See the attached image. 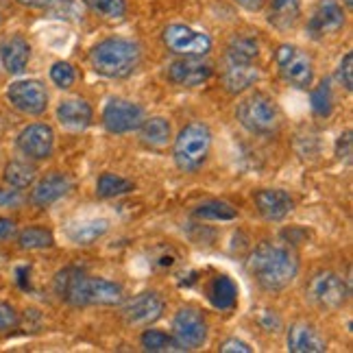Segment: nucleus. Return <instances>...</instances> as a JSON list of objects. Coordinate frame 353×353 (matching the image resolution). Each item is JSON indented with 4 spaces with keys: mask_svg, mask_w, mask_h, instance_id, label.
I'll return each mask as SVG.
<instances>
[{
    "mask_svg": "<svg viewBox=\"0 0 353 353\" xmlns=\"http://www.w3.org/2000/svg\"><path fill=\"white\" fill-rule=\"evenodd\" d=\"M107 232H110V221L107 219H88L68 227V238L74 244H92L103 238Z\"/></svg>",
    "mask_w": 353,
    "mask_h": 353,
    "instance_id": "obj_23",
    "label": "nucleus"
},
{
    "mask_svg": "<svg viewBox=\"0 0 353 353\" xmlns=\"http://www.w3.org/2000/svg\"><path fill=\"white\" fill-rule=\"evenodd\" d=\"M18 325V312L13 310V305L0 301V332L13 330Z\"/></svg>",
    "mask_w": 353,
    "mask_h": 353,
    "instance_id": "obj_36",
    "label": "nucleus"
},
{
    "mask_svg": "<svg viewBox=\"0 0 353 353\" xmlns=\"http://www.w3.org/2000/svg\"><path fill=\"white\" fill-rule=\"evenodd\" d=\"M20 5L24 7H33V9H50V11H55L59 9L65 0H18Z\"/></svg>",
    "mask_w": 353,
    "mask_h": 353,
    "instance_id": "obj_39",
    "label": "nucleus"
},
{
    "mask_svg": "<svg viewBox=\"0 0 353 353\" xmlns=\"http://www.w3.org/2000/svg\"><path fill=\"white\" fill-rule=\"evenodd\" d=\"M221 351L223 353H236V351H240V353H251V347L244 343V341H238V338H229V341H225L221 345Z\"/></svg>",
    "mask_w": 353,
    "mask_h": 353,
    "instance_id": "obj_40",
    "label": "nucleus"
},
{
    "mask_svg": "<svg viewBox=\"0 0 353 353\" xmlns=\"http://www.w3.org/2000/svg\"><path fill=\"white\" fill-rule=\"evenodd\" d=\"M133 190H135L133 181L125 179V176L112 174V172L101 174L99 181H97V194L101 199H116V196L133 192Z\"/></svg>",
    "mask_w": 353,
    "mask_h": 353,
    "instance_id": "obj_27",
    "label": "nucleus"
},
{
    "mask_svg": "<svg viewBox=\"0 0 353 353\" xmlns=\"http://www.w3.org/2000/svg\"><path fill=\"white\" fill-rule=\"evenodd\" d=\"M262 325L266 332H277L279 330V319L273 316V312H264L262 314Z\"/></svg>",
    "mask_w": 353,
    "mask_h": 353,
    "instance_id": "obj_43",
    "label": "nucleus"
},
{
    "mask_svg": "<svg viewBox=\"0 0 353 353\" xmlns=\"http://www.w3.org/2000/svg\"><path fill=\"white\" fill-rule=\"evenodd\" d=\"M161 39L170 52L181 57H203L212 50V39L208 33L190 29L185 24H168Z\"/></svg>",
    "mask_w": 353,
    "mask_h": 353,
    "instance_id": "obj_9",
    "label": "nucleus"
},
{
    "mask_svg": "<svg viewBox=\"0 0 353 353\" xmlns=\"http://www.w3.org/2000/svg\"><path fill=\"white\" fill-rule=\"evenodd\" d=\"M3 179L7 185L16 188V190H24L33 185L35 181V168L31 164H26V161H9L5 166V172H3Z\"/></svg>",
    "mask_w": 353,
    "mask_h": 353,
    "instance_id": "obj_28",
    "label": "nucleus"
},
{
    "mask_svg": "<svg viewBox=\"0 0 353 353\" xmlns=\"http://www.w3.org/2000/svg\"><path fill=\"white\" fill-rule=\"evenodd\" d=\"M336 155L345 157V161H351V131H345V135H341L336 142Z\"/></svg>",
    "mask_w": 353,
    "mask_h": 353,
    "instance_id": "obj_38",
    "label": "nucleus"
},
{
    "mask_svg": "<svg viewBox=\"0 0 353 353\" xmlns=\"http://www.w3.org/2000/svg\"><path fill=\"white\" fill-rule=\"evenodd\" d=\"M260 79V70L255 63H242V61H227L223 72V83L229 92H244L249 90L255 81Z\"/></svg>",
    "mask_w": 353,
    "mask_h": 353,
    "instance_id": "obj_21",
    "label": "nucleus"
},
{
    "mask_svg": "<svg viewBox=\"0 0 353 353\" xmlns=\"http://www.w3.org/2000/svg\"><path fill=\"white\" fill-rule=\"evenodd\" d=\"M16 234V223L9 219H0V240H7Z\"/></svg>",
    "mask_w": 353,
    "mask_h": 353,
    "instance_id": "obj_42",
    "label": "nucleus"
},
{
    "mask_svg": "<svg viewBox=\"0 0 353 353\" xmlns=\"http://www.w3.org/2000/svg\"><path fill=\"white\" fill-rule=\"evenodd\" d=\"M210 301L216 310H232L238 301V288L227 275L214 277L210 283Z\"/></svg>",
    "mask_w": 353,
    "mask_h": 353,
    "instance_id": "obj_24",
    "label": "nucleus"
},
{
    "mask_svg": "<svg viewBox=\"0 0 353 353\" xmlns=\"http://www.w3.org/2000/svg\"><path fill=\"white\" fill-rule=\"evenodd\" d=\"M345 5H347V7L351 9V7H353V0H345Z\"/></svg>",
    "mask_w": 353,
    "mask_h": 353,
    "instance_id": "obj_45",
    "label": "nucleus"
},
{
    "mask_svg": "<svg viewBox=\"0 0 353 353\" xmlns=\"http://www.w3.org/2000/svg\"><path fill=\"white\" fill-rule=\"evenodd\" d=\"M212 131L203 122H190L174 140V161L183 172H196L210 155Z\"/></svg>",
    "mask_w": 353,
    "mask_h": 353,
    "instance_id": "obj_4",
    "label": "nucleus"
},
{
    "mask_svg": "<svg viewBox=\"0 0 353 353\" xmlns=\"http://www.w3.org/2000/svg\"><path fill=\"white\" fill-rule=\"evenodd\" d=\"M210 77H212V65L196 57H183L168 65V79L174 85H181V88L203 85Z\"/></svg>",
    "mask_w": 353,
    "mask_h": 353,
    "instance_id": "obj_15",
    "label": "nucleus"
},
{
    "mask_svg": "<svg viewBox=\"0 0 353 353\" xmlns=\"http://www.w3.org/2000/svg\"><path fill=\"white\" fill-rule=\"evenodd\" d=\"M347 16L341 0H319L314 13L307 22V35L312 39H323L338 33L345 26Z\"/></svg>",
    "mask_w": 353,
    "mask_h": 353,
    "instance_id": "obj_12",
    "label": "nucleus"
},
{
    "mask_svg": "<svg viewBox=\"0 0 353 353\" xmlns=\"http://www.w3.org/2000/svg\"><path fill=\"white\" fill-rule=\"evenodd\" d=\"M57 120L68 131H83L92 125V107L81 99H68L57 107Z\"/></svg>",
    "mask_w": 353,
    "mask_h": 353,
    "instance_id": "obj_20",
    "label": "nucleus"
},
{
    "mask_svg": "<svg viewBox=\"0 0 353 353\" xmlns=\"http://www.w3.org/2000/svg\"><path fill=\"white\" fill-rule=\"evenodd\" d=\"M236 116L240 120V125L255 135H270L279 127L277 103L264 92H253L247 99H242L238 103Z\"/></svg>",
    "mask_w": 353,
    "mask_h": 353,
    "instance_id": "obj_5",
    "label": "nucleus"
},
{
    "mask_svg": "<svg viewBox=\"0 0 353 353\" xmlns=\"http://www.w3.org/2000/svg\"><path fill=\"white\" fill-rule=\"evenodd\" d=\"M29 59H31V46L22 35H11L0 44V61H3L7 72L11 74L24 72Z\"/></svg>",
    "mask_w": 353,
    "mask_h": 353,
    "instance_id": "obj_19",
    "label": "nucleus"
},
{
    "mask_svg": "<svg viewBox=\"0 0 353 353\" xmlns=\"http://www.w3.org/2000/svg\"><path fill=\"white\" fill-rule=\"evenodd\" d=\"M18 148L22 155L31 159H46L52 155V148H55V131L44 122H33V125L20 131Z\"/></svg>",
    "mask_w": 353,
    "mask_h": 353,
    "instance_id": "obj_13",
    "label": "nucleus"
},
{
    "mask_svg": "<svg viewBox=\"0 0 353 353\" xmlns=\"http://www.w3.org/2000/svg\"><path fill=\"white\" fill-rule=\"evenodd\" d=\"M275 61L283 81L299 90H307L314 81V63L307 52L292 44H281L275 52Z\"/></svg>",
    "mask_w": 353,
    "mask_h": 353,
    "instance_id": "obj_7",
    "label": "nucleus"
},
{
    "mask_svg": "<svg viewBox=\"0 0 353 353\" xmlns=\"http://www.w3.org/2000/svg\"><path fill=\"white\" fill-rule=\"evenodd\" d=\"M161 312H164V301L157 292H142L138 296L129 299L122 307V316L131 325H151L155 323Z\"/></svg>",
    "mask_w": 353,
    "mask_h": 353,
    "instance_id": "obj_14",
    "label": "nucleus"
},
{
    "mask_svg": "<svg viewBox=\"0 0 353 353\" xmlns=\"http://www.w3.org/2000/svg\"><path fill=\"white\" fill-rule=\"evenodd\" d=\"M7 101L11 103V107H16L18 112L26 116H39L48 107V92L39 81L24 79L9 85Z\"/></svg>",
    "mask_w": 353,
    "mask_h": 353,
    "instance_id": "obj_10",
    "label": "nucleus"
},
{
    "mask_svg": "<svg viewBox=\"0 0 353 353\" xmlns=\"http://www.w3.org/2000/svg\"><path fill=\"white\" fill-rule=\"evenodd\" d=\"M336 79L341 81V85H345L347 92L353 90V52H347V55L341 59V63H338Z\"/></svg>",
    "mask_w": 353,
    "mask_h": 353,
    "instance_id": "obj_35",
    "label": "nucleus"
},
{
    "mask_svg": "<svg viewBox=\"0 0 353 353\" xmlns=\"http://www.w3.org/2000/svg\"><path fill=\"white\" fill-rule=\"evenodd\" d=\"M140 343L146 351H153V353L176 351L172 336H168L166 332H159V330H146L140 338Z\"/></svg>",
    "mask_w": 353,
    "mask_h": 353,
    "instance_id": "obj_32",
    "label": "nucleus"
},
{
    "mask_svg": "<svg viewBox=\"0 0 353 353\" xmlns=\"http://www.w3.org/2000/svg\"><path fill=\"white\" fill-rule=\"evenodd\" d=\"M247 270L264 290H283L299 273V257L290 244L262 242L249 255Z\"/></svg>",
    "mask_w": 353,
    "mask_h": 353,
    "instance_id": "obj_1",
    "label": "nucleus"
},
{
    "mask_svg": "<svg viewBox=\"0 0 353 353\" xmlns=\"http://www.w3.org/2000/svg\"><path fill=\"white\" fill-rule=\"evenodd\" d=\"M140 46L133 39L110 37L90 50V63L99 74L107 79H125L140 65Z\"/></svg>",
    "mask_w": 353,
    "mask_h": 353,
    "instance_id": "obj_3",
    "label": "nucleus"
},
{
    "mask_svg": "<svg viewBox=\"0 0 353 353\" xmlns=\"http://www.w3.org/2000/svg\"><path fill=\"white\" fill-rule=\"evenodd\" d=\"M50 79H52V83H55L57 88L68 90L70 85H74L77 72L68 61H57V63H52V68H50Z\"/></svg>",
    "mask_w": 353,
    "mask_h": 353,
    "instance_id": "obj_34",
    "label": "nucleus"
},
{
    "mask_svg": "<svg viewBox=\"0 0 353 353\" xmlns=\"http://www.w3.org/2000/svg\"><path fill=\"white\" fill-rule=\"evenodd\" d=\"M257 55H260V44H257V39H253L249 35L234 37L232 44L227 46V61L255 63Z\"/></svg>",
    "mask_w": 353,
    "mask_h": 353,
    "instance_id": "obj_26",
    "label": "nucleus"
},
{
    "mask_svg": "<svg viewBox=\"0 0 353 353\" xmlns=\"http://www.w3.org/2000/svg\"><path fill=\"white\" fill-rule=\"evenodd\" d=\"M255 205L266 221H283L294 210V201L279 188H264L255 194Z\"/></svg>",
    "mask_w": 353,
    "mask_h": 353,
    "instance_id": "obj_16",
    "label": "nucleus"
},
{
    "mask_svg": "<svg viewBox=\"0 0 353 353\" xmlns=\"http://www.w3.org/2000/svg\"><path fill=\"white\" fill-rule=\"evenodd\" d=\"M170 122L161 116L155 118H144L142 127H140V135H142V142L151 148H164L170 142Z\"/></svg>",
    "mask_w": 353,
    "mask_h": 353,
    "instance_id": "obj_25",
    "label": "nucleus"
},
{
    "mask_svg": "<svg viewBox=\"0 0 353 353\" xmlns=\"http://www.w3.org/2000/svg\"><path fill=\"white\" fill-rule=\"evenodd\" d=\"M24 203L22 194H20V190H3L0 188V210H16L20 208Z\"/></svg>",
    "mask_w": 353,
    "mask_h": 353,
    "instance_id": "obj_37",
    "label": "nucleus"
},
{
    "mask_svg": "<svg viewBox=\"0 0 353 353\" xmlns=\"http://www.w3.org/2000/svg\"><path fill=\"white\" fill-rule=\"evenodd\" d=\"M334 110V97H332V85L325 79L319 83V88L312 92V112L321 118H327Z\"/></svg>",
    "mask_w": 353,
    "mask_h": 353,
    "instance_id": "obj_31",
    "label": "nucleus"
},
{
    "mask_svg": "<svg viewBox=\"0 0 353 353\" xmlns=\"http://www.w3.org/2000/svg\"><path fill=\"white\" fill-rule=\"evenodd\" d=\"M327 349L325 338L307 323H294L288 330V351L292 353H323Z\"/></svg>",
    "mask_w": 353,
    "mask_h": 353,
    "instance_id": "obj_18",
    "label": "nucleus"
},
{
    "mask_svg": "<svg viewBox=\"0 0 353 353\" xmlns=\"http://www.w3.org/2000/svg\"><path fill=\"white\" fill-rule=\"evenodd\" d=\"M18 244H20V249H26V251H39V249L52 247L55 238H52V234L44 227H26L18 236Z\"/></svg>",
    "mask_w": 353,
    "mask_h": 353,
    "instance_id": "obj_30",
    "label": "nucleus"
},
{
    "mask_svg": "<svg viewBox=\"0 0 353 353\" xmlns=\"http://www.w3.org/2000/svg\"><path fill=\"white\" fill-rule=\"evenodd\" d=\"M16 281L22 290H31V268L29 266H18L16 268Z\"/></svg>",
    "mask_w": 353,
    "mask_h": 353,
    "instance_id": "obj_41",
    "label": "nucleus"
},
{
    "mask_svg": "<svg viewBox=\"0 0 353 353\" xmlns=\"http://www.w3.org/2000/svg\"><path fill=\"white\" fill-rule=\"evenodd\" d=\"M349 286L347 281L332 270H321L307 283V296L310 301L321 310H341L349 301Z\"/></svg>",
    "mask_w": 353,
    "mask_h": 353,
    "instance_id": "obj_6",
    "label": "nucleus"
},
{
    "mask_svg": "<svg viewBox=\"0 0 353 353\" xmlns=\"http://www.w3.org/2000/svg\"><path fill=\"white\" fill-rule=\"evenodd\" d=\"M172 341L176 351H194L208 341V323L196 307H181L172 321Z\"/></svg>",
    "mask_w": 353,
    "mask_h": 353,
    "instance_id": "obj_8",
    "label": "nucleus"
},
{
    "mask_svg": "<svg viewBox=\"0 0 353 353\" xmlns=\"http://www.w3.org/2000/svg\"><path fill=\"white\" fill-rule=\"evenodd\" d=\"M85 5L99 13L103 18H110V20H118L127 13V3L125 0H85Z\"/></svg>",
    "mask_w": 353,
    "mask_h": 353,
    "instance_id": "obj_33",
    "label": "nucleus"
},
{
    "mask_svg": "<svg viewBox=\"0 0 353 353\" xmlns=\"http://www.w3.org/2000/svg\"><path fill=\"white\" fill-rule=\"evenodd\" d=\"M144 122V112L138 103L125 99H112L103 110V125L110 133H131L138 131Z\"/></svg>",
    "mask_w": 353,
    "mask_h": 353,
    "instance_id": "obj_11",
    "label": "nucleus"
},
{
    "mask_svg": "<svg viewBox=\"0 0 353 353\" xmlns=\"http://www.w3.org/2000/svg\"><path fill=\"white\" fill-rule=\"evenodd\" d=\"M236 3L247 11H260L264 7V0H236Z\"/></svg>",
    "mask_w": 353,
    "mask_h": 353,
    "instance_id": "obj_44",
    "label": "nucleus"
},
{
    "mask_svg": "<svg viewBox=\"0 0 353 353\" xmlns=\"http://www.w3.org/2000/svg\"><path fill=\"white\" fill-rule=\"evenodd\" d=\"M55 292L65 303L83 305H118L122 303V286L103 277H90L81 268L68 266L55 277Z\"/></svg>",
    "mask_w": 353,
    "mask_h": 353,
    "instance_id": "obj_2",
    "label": "nucleus"
},
{
    "mask_svg": "<svg viewBox=\"0 0 353 353\" xmlns=\"http://www.w3.org/2000/svg\"><path fill=\"white\" fill-rule=\"evenodd\" d=\"M70 188H72L70 176L63 174V172H50L33 188L31 203L35 208L44 210V208L52 205V203H57L61 196H65L68 192H70Z\"/></svg>",
    "mask_w": 353,
    "mask_h": 353,
    "instance_id": "obj_17",
    "label": "nucleus"
},
{
    "mask_svg": "<svg viewBox=\"0 0 353 353\" xmlns=\"http://www.w3.org/2000/svg\"><path fill=\"white\" fill-rule=\"evenodd\" d=\"M194 216L203 221H234L238 219V210L225 201H208L194 210Z\"/></svg>",
    "mask_w": 353,
    "mask_h": 353,
    "instance_id": "obj_29",
    "label": "nucleus"
},
{
    "mask_svg": "<svg viewBox=\"0 0 353 353\" xmlns=\"http://www.w3.org/2000/svg\"><path fill=\"white\" fill-rule=\"evenodd\" d=\"M301 13V0H270L268 22L279 31H288L296 24Z\"/></svg>",
    "mask_w": 353,
    "mask_h": 353,
    "instance_id": "obj_22",
    "label": "nucleus"
}]
</instances>
